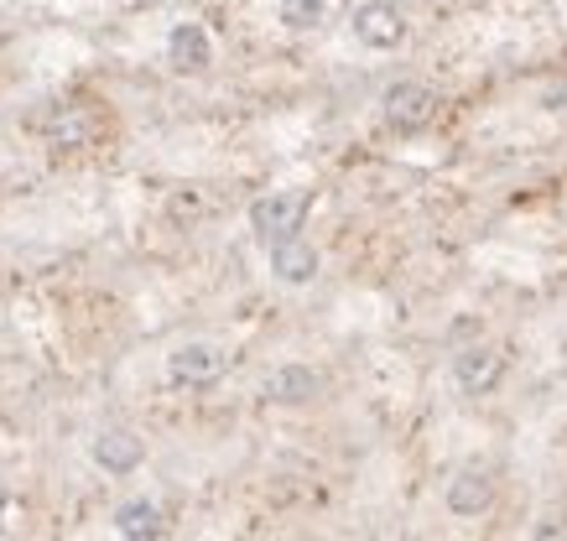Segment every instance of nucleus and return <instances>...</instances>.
<instances>
[{"label": "nucleus", "mask_w": 567, "mask_h": 541, "mask_svg": "<svg viewBox=\"0 0 567 541\" xmlns=\"http://www.w3.org/2000/svg\"><path fill=\"white\" fill-rule=\"evenodd\" d=\"M303 213H308V193H271V198H260L256 209H250V230L271 245V239L297 235Z\"/></svg>", "instance_id": "1"}, {"label": "nucleus", "mask_w": 567, "mask_h": 541, "mask_svg": "<svg viewBox=\"0 0 567 541\" xmlns=\"http://www.w3.org/2000/svg\"><path fill=\"white\" fill-rule=\"evenodd\" d=\"M355 37L365 48H396L406 37V16L396 11V0H370L355 11Z\"/></svg>", "instance_id": "2"}, {"label": "nucleus", "mask_w": 567, "mask_h": 541, "mask_svg": "<svg viewBox=\"0 0 567 541\" xmlns=\"http://www.w3.org/2000/svg\"><path fill=\"white\" fill-rule=\"evenodd\" d=\"M172 380H188V385H209V380L224 376V354L213 344H183V349L167 359Z\"/></svg>", "instance_id": "3"}, {"label": "nucleus", "mask_w": 567, "mask_h": 541, "mask_svg": "<svg viewBox=\"0 0 567 541\" xmlns=\"http://www.w3.org/2000/svg\"><path fill=\"white\" fill-rule=\"evenodd\" d=\"M432 89H422V84H396V89H385V115H391V125H402V131H417V125H427L432 120Z\"/></svg>", "instance_id": "4"}, {"label": "nucleus", "mask_w": 567, "mask_h": 541, "mask_svg": "<svg viewBox=\"0 0 567 541\" xmlns=\"http://www.w3.org/2000/svg\"><path fill=\"white\" fill-rule=\"evenodd\" d=\"M271 271H276L282 282L303 286V282H312V276H318V250H312V245H303L297 235L271 239Z\"/></svg>", "instance_id": "5"}, {"label": "nucleus", "mask_w": 567, "mask_h": 541, "mask_svg": "<svg viewBox=\"0 0 567 541\" xmlns=\"http://www.w3.org/2000/svg\"><path fill=\"white\" fill-rule=\"evenodd\" d=\"M209 37H204V26H177L172 37H167V58H172V69H183V73H198L204 63H209Z\"/></svg>", "instance_id": "6"}, {"label": "nucleus", "mask_w": 567, "mask_h": 541, "mask_svg": "<svg viewBox=\"0 0 567 541\" xmlns=\"http://www.w3.org/2000/svg\"><path fill=\"white\" fill-rule=\"evenodd\" d=\"M453 376H458V385H464V391H490V385L500 380V354L495 349H479V344H473V349L458 354Z\"/></svg>", "instance_id": "7"}, {"label": "nucleus", "mask_w": 567, "mask_h": 541, "mask_svg": "<svg viewBox=\"0 0 567 541\" xmlns=\"http://www.w3.org/2000/svg\"><path fill=\"white\" fill-rule=\"evenodd\" d=\"M448 505H453V516H479L484 505H490V479L484 474H458L448 484Z\"/></svg>", "instance_id": "8"}, {"label": "nucleus", "mask_w": 567, "mask_h": 541, "mask_svg": "<svg viewBox=\"0 0 567 541\" xmlns=\"http://www.w3.org/2000/svg\"><path fill=\"white\" fill-rule=\"evenodd\" d=\"M95 458L104 464V469H115V474H131L136 464H141V443L131 438V432H104L95 443Z\"/></svg>", "instance_id": "9"}, {"label": "nucleus", "mask_w": 567, "mask_h": 541, "mask_svg": "<svg viewBox=\"0 0 567 541\" xmlns=\"http://www.w3.org/2000/svg\"><path fill=\"white\" fill-rule=\"evenodd\" d=\"M115 531L120 537H162V511L146 505V500H131L115 511Z\"/></svg>", "instance_id": "10"}, {"label": "nucleus", "mask_w": 567, "mask_h": 541, "mask_svg": "<svg viewBox=\"0 0 567 541\" xmlns=\"http://www.w3.org/2000/svg\"><path fill=\"white\" fill-rule=\"evenodd\" d=\"M312 391H318V376H312V370H297V365L271 380V396L276 401H308Z\"/></svg>", "instance_id": "11"}, {"label": "nucleus", "mask_w": 567, "mask_h": 541, "mask_svg": "<svg viewBox=\"0 0 567 541\" xmlns=\"http://www.w3.org/2000/svg\"><path fill=\"white\" fill-rule=\"evenodd\" d=\"M282 22L292 32H308V26L323 22V0H282Z\"/></svg>", "instance_id": "12"}]
</instances>
